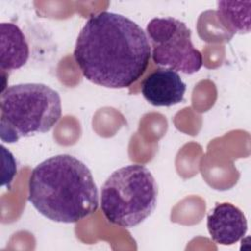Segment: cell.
<instances>
[{
  "mask_svg": "<svg viewBox=\"0 0 251 251\" xmlns=\"http://www.w3.org/2000/svg\"><path fill=\"white\" fill-rule=\"evenodd\" d=\"M74 58L83 76L108 88H126L146 71L151 47L132 20L113 12L91 15L75 45Z\"/></svg>",
  "mask_w": 251,
  "mask_h": 251,
  "instance_id": "6da1fadb",
  "label": "cell"
},
{
  "mask_svg": "<svg viewBox=\"0 0 251 251\" xmlns=\"http://www.w3.org/2000/svg\"><path fill=\"white\" fill-rule=\"evenodd\" d=\"M28 201L45 218L72 224L96 212L99 195L88 167L72 155L61 154L32 170Z\"/></svg>",
  "mask_w": 251,
  "mask_h": 251,
  "instance_id": "7a4b0ae2",
  "label": "cell"
},
{
  "mask_svg": "<svg viewBox=\"0 0 251 251\" xmlns=\"http://www.w3.org/2000/svg\"><path fill=\"white\" fill-rule=\"evenodd\" d=\"M62 116L59 93L43 83H21L2 90L0 138L15 143L22 137L49 131Z\"/></svg>",
  "mask_w": 251,
  "mask_h": 251,
  "instance_id": "3957f363",
  "label": "cell"
},
{
  "mask_svg": "<svg viewBox=\"0 0 251 251\" xmlns=\"http://www.w3.org/2000/svg\"><path fill=\"white\" fill-rule=\"evenodd\" d=\"M157 196L158 186L151 172L143 165L132 164L116 170L106 179L100 205L109 223L129 228L152 214Z\"/></svg>",
  "mask_w": 251,
  "mask_h": 251,
  "instance_id": "277c9868",
  "label": "cell"
},
{
  "mask_svg": "<svg viewBox=\"0 0 251 251\" xmlns=\"http://www.w3.org/2000/svg\"><path fill=\"white\" fill-rule=\"evenodd\" d=\"M153 62L183 74H194L203 65L201 52L191 41V30L173 17L154 18L146 26Z\"/></svg>",
  "mask_w": 251,
  "mask_h": 251,
  "instance_id": "5b68a950",
  "label": "cell"
},
{
  "mask_svg": "<svg viewBox=\"0 0 251 251\" xmlns=\"http://www.w3.org/2000/svg\"><path fill=\"white\" fill-rule=\"evenodd\" d=\"M186 85L177 72L164 68L151 73L141 83L145 100L155 107H171L183 101Z\"/></svg>",
  "mask_w": 251,
  "mask_h": 251,
  "instance_id": "8992f818",
  "label": "cell"
},
{
  "mask_svg": "<svg viewBox=\"0 0 251 251\" xmlns=\"http://www.w3.org/2000/svg\"><path fill=\"white\" fill-rule=\"evenodd\" d=\"M247 220L236 206L217 203L207 216V228L211 238L221 245H232L247 232Z\"/></svg>",
  "mask_w": 251,
  "mask_h": 251,
  "instance_id": "52a82bcc",
  "label": "cell"
},
{
  "mask_svg": "<svg viewBox=\"0 0 251 251\" xmlns=\"http://www.w3.org/2000/svg\"><path fill=\"white\" fill-rule=\"evenodd\" d=\"M0 30L1 71H13L22 68L29 57V48L24 32L12 23H1Z\"/></svg>",
  "mask_w": 251,
  "mask_h": 251,
  "instance_id": "ba28073f",
  "label": "cell"
},
{
  "mask_svg": "<svg viewBox=\"0 0 251 251\" xmlns=\"http://www.w3.org/2000/svg\"><path fill=\"white\" fill-rule=\"evenodd\" d=\"M217 13L221 24L232 33L250 31V1H219Z\"/></svg>",
  "mask_w": 251,
  "mask_h": 251,
  "instance_id": "9c48e42d",
  "label": "cell"
}]
</instances>
